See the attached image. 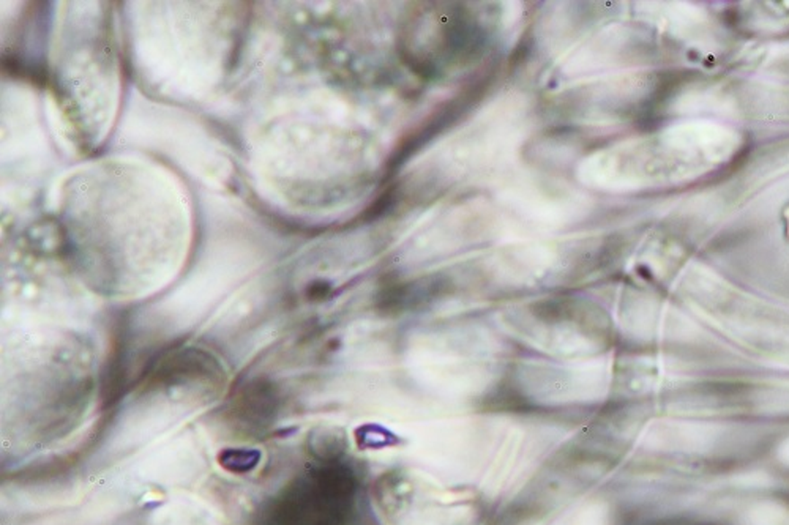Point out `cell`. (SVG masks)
<instances>
[{"label": "cell", "instance_id": "2", "mask_svg": "<svg viewBox=\"0 0 789 525\" xmlns=\"http://www.w3.org/2000/svg\"><path fill=\"white\" fill-rule=\"evenodd\" d=\"M758 525H789V516L780 512H763Z\"/></svg>", "mask_w": 789, "mask_h": 525}, {"label": "cell", "instance_id": "1", "mask_svg": "<svg viewBox=\"0 0 789 525\" xmlns=\"http://www.w3.org/2000/svg\"><path fill=\"white\" fill-rule=\"evenodd\" d=\"M347 487L341 480L320 477L297 487L275 512L272 525H337L346 505Z\"/></svg>", "mask_w": 789, "mask_h": 525}]
</instances>
